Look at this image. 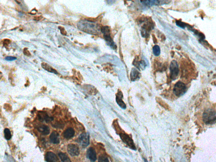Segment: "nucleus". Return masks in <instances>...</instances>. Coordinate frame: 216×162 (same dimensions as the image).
Instances as JSON below:
<instances>
[{
	"label": "nucleus",
	"instance_id": "obj_1",
	"mask_svg": "<svg viewBox=\"0 0 216 162\" xmlns=\"http://www.w3.org/2000/svg\"><path fill=\"white\" fill-rule=\"evenodd\" d=\"M100 30L102 33L103 34V37L106 42V44L113 49H117V46L111 37L109 27H103Z\"/></svg>",
	"mask_w": 216,
	"mask_h": 162
},
{
	"label": "nucleus",
	"instance_id": "obj_2",
	"mask_svg": "<svg viewBox=\"0 0 216 162\" xmlns=\"http://www.w3.org/2000/svg\"><path fill=\"white\" fill-rule=\"evenodd\" d=\"M202 120L206 124L216 123V112L212 109H207L202 115Z\"/></svg>",
	"mask_w": 216,
	"mask_h": 162
},
{
	"label": "nucleus",
	"instance_id": "obj_3",
	"mask_svg": "<svg viewBox=\"0 0 216 162\" xmlns=\"http://www.w3.org/2000/svg\"><path fill=\"white\" fill-rule=\"evenodd\" d=\"M90 22H80V25H78L79 27H80L81 30L86 32H90V33H96L97 29V25L93 24H91Z\"/></svg>",
	"mask_w": 216,
	"mask_h": 162
},
{
	"label": "nucleus",
	"instance_id": "obj_4",
	"mask_svg": "<svg viewBox=\"0 0 216 162\" xmlns=\"http://www.w3.org/2000/svg\"><path fill=\"white\" fill-rule=\"evenodd\" d=\"M187 90V87L184 83L178 81L174 85L173 92L177 96L180 97L185 94Z\"/></svg>",
	"mask_w": 216,
	"mask_h": 162
},
{
	"label": "nucleus",
	"instance_id": "obj_5",
	"mask_svg": "<svg viewBox=\"0 0 216 162\" xmlns=\"http://www.w3.org/2000/svg\"><path fill=\"white\" fill-rule=\"evenodd\" d=\"M169 69L171 78L172 80H175L177 79L179 72V66L176 60H173L172 61Z\"/></svg>",
	"mask_w": 216,
	"mask_h": 162
},
{
	"label": "nucleus",
	"instance_id": "obj_6",
	"mask_svg": "<svg viewBox=\"0 0 216 162\" xmlns=\"http://www.w3.org/2000/svg\"><path fill=\"white\" fill-rule=\"evenodd\" d=\"M78 141L83 147H86L90 144V135L87 133H83L79 136Z\"/></svg>",
	"mask_w": 216,
	"mask_h": 162
},
{
	"label": "nucleus",
	"instance_id": "obj_7",
	"mask_svg": "<svg viewBox=\"0 0 216 162\" xmlns=\"http://www.w3.org/2000/svg\"><path fill=\"white\" fill-rule=\"evenodd\" d=\"M120 136L123 141L131 149H134V150L136 149V147L134 145L133 140L131 139V138H130L128 135L123 134V133H121L120 134Z\"/></svg>",
	"mask_w": 216,
	"mask_h": 162
},
{
	"label": "nucleus",
	"instance_id": "obj_8",
	"mask_svg": "<svg viewBox=\"0 0 216 162\" xmlns=\"http://www.w3.org/2000/svg\"><path fill=\"white\" fill-rule=\"evenodd\" d=\"M153 25L151 22H148L146 24L144 25L142 28V36L144 38H147L149 35V32L153 28Z\"/></svg>",
	"mask_w": 216,
	"mask_h": 162
},
{
	"label": "nucleus",
	"instance_id": "obj_9",
	"mask_svg": "<svg viewBox=\"0 0 216 162\" xmlns=\"http://www.w3.org/2000/svg\"><path fill=\"white\" fill-rule=\"evenodd\" d=\"M67 151L72 157L78 156L80 154V150L78 146L74 144H69L67 146Z\"/></svg>",
	"mask_w": 216,
	"mask_h": 162
},
{
	"label": "nucleus",
	"instance_id": "obj_10",
	"mask_svg": "<svg viewBox=\"0 0 216 162\" xmlns=\"http://www.w3.org/2000/svg\"><path fill=\"white\" fill-rule=\"evenodd\" d=\"M166 1H141V3L147 6H152L154 5H159L166 4Z\"/></svg>",
	"mask_w": 216,
	"mask_h": 162
},
{
	"label": "nucleus",
	"instance_id": "obj_11",
	"mask_svg": "<svg viewBox=\"0 0 216 162\" xmlns=\"http://www.w3.org/2000/svg\"><path fill=\"white\" fill-rule=\"evenodd\" d=\"M123 97V93L121 91H118V93L116 95V102L117 103L118 105L121 108L125 109L126 108V106L125 103H124L123 100H122Z\"/></svg>",
	"mask_w": 216,
	"mask_h": 162
},
{
	"label": "nucleus",
	"instance_id": "obj_12",
	"mask_svg": "<svg viewBox=\"0 0 216 162\" xmlns=\"http://www.w3.org/2000/svg\"><path fill=\"white\" fill-rule=\"evenodd\" d=\"M87 157L91 162H94L96 161V153L93 148L90 147L87 150Z\"/></svg>",
	"mask_w": 216,
	"mask_h": 162
},
{
	"label": "nucleus",
	"instance_id": "obj_13",
	"mask_svg": "<svg viewBox=\"0 0 216 162\" xmlns=\"http://www.w3.org/2000/svg\"><path fill=\"white\" fill-rule=\"evenodd\" d=\"M45 160L47 162H57L58 161L56 155L51 151L47 152L45 156Z\"/></svg>",
	"mask_w": 216,
	"mask_h": 162
},
{
	"label": "nucleus",
	"instance_id": "obj_14",
	"mask_svg": "<svg viewBox=\"0 0 216 162\" xmlns=\"http://www.w3.org/2000/svg\"><path fill=\"white\" fill-rule=\"evenodd\" d=\"M50 139L52 143L57 144L60 143V136L59 134L56 131H54L52 133L50 136Z\"/></svg>",
	"mask_w": 216,
	"mask_h": 162
},
{
	"label": "nucleus",
	"instance_id": "obj_15",
	"mask_svg": "<svg viewBox=\"0 0 216 162\" xmlns=\"http://www.w3.org/2000/svg\"><path fill=\"white\" fill-rule=\"evenodd\" d=\"M141 73L135 68H132L130 73V78L131 81H134L140 78Z\"/></svg>",
	"mask_w": 216,
	"mask_h": 162
},
{
	"label": "nucleus",
	"instance_id": "obj_16",
	"mask_svg": "<svg viewBox=\"0 0 216 162\" xmlns=\"http://www.w3.org/2000/svg\"><path fill=\"white\" fill-rule=\"evenodd\" d=\"M75 132L73 128H69L66 129L63 133L64 138L67 139H70L74 136Z\"/></svg>",
	"mask_w": 216,
	"mask_h": 162
},
{
	"label": "nucleus",
	"instance_id": "obj_17",
	"mask_svg": "<svg viewBox=\"0 0 216 162\" xmlns=\"http://www.w3.org/2000/svg\"><path fill=\"white\" fill-rule=\"evenodd\" d=\"M37 130L40 133L44 135H49L50 133V129L48 126L44 125H39L37 128Z\"/></svg>",
	"mask_w": 216,
	"mask_h": 162
},
{
	"label": "nucleus",
	"instance_id": "obj_18",
	"mask_svg": "<svg viewBox=\"0 0 216 162\" xmlns=\"http://www.w3.org/2000/svg\"><path fill=\"white\" fill-rule=\"evenodd\" d=\"M39 120L41 122H43V121H46V122L49 123L53 120V118L52 117H50L47 114H43V115H39Z\"/></svg>",
	"mask_w": 216,
	"mask_h": 162
},
{
	"label": "nucleus",
	"instance_id": "obj_19",
	"mask_svg": "<svg viewBox=\"0 0 216 162\" xmlns=\"http://www.w3.org/2000/svg\"><path fill=\"white\" fill-rule=\"evenodd\" d=\"M41 66H42V67L43 69H44V70L53 73L55 74H57V72L55 70L53 69L51 67L49 66L47 64H46V63H42Z\"/></svg>",
	"mask_w": 216,
	"mask_h": 162
},
{
	"label": "nucleus",
	"instance_id": "obj_20",
	"mask_svg": "<svg viewBox=\"0 0 216 162\" xmlns=\"http://www.w3.org/2000/svg\"><path fill=\"white\" fill-rule=\"evenodd\" d=\"M58 156L62 162H72L69 157L65 153L59 152Z\"/></svg>",
	"mask_w": 216,
	"mask_h": 162
},
{
	"label": "nucleus",
	"instance_id": "obj_21",
	"mask_svg": "<svg viewBox=\"0 0 216 162\" xmlns=\"http://www.w3.org/2000/svg\"><path fill=\"white\" fill-rule=\"evenodd\" d=\"M154 54L155 56H159L160 54V47L158 45H155L154 46L153 48H152Z\"/></svg>",
	"mask_w": 216,
	"mask_h": 162
},
{
	"label": "nucleus",
	"instance_id": "obj_22",
	"mask_svg": "<svg viewBox=\"0 0 216 162\" xmlns=\"http://www.w3.org/2000/svg\"><path fill=\"white\" fill-rule=\"evenodd\" d=\"M4 137L6 140H9L11 138V132L10 130L8 128H6L4 130Z\"/></svg>",
	"mask_w": 216,
	"mask_h": 162
},
{
	"label": "nucleus",
	"instance_id": "obj_23",
	"mask_svg": "<svg viewBox=\"0 0 216 162\" xmlns=\"http://www.w3.org/2000/svg\"><path fill=\"white\" fill-rule=\"evenodd\" d=\"M98 162H109V161L105 155H102L99 157Z\"/></svg>",
	"mask_w": 216,
	"mask_h": 162
},
{
	"label": "nucleus",
	"instance_id": "obj_24",
	"mask_svg": "<svg viewBox=\"0 0 216 162\" xmlns=\"http://www.w3.org/2000/svg\"><path fill=\"white\" fill-rule=\"evenodd\" d=\"M176 24L177 26L180 27L182 28L183 29H185L186 27V24L185 23L180 22V21H176Z\"/></svg>",
	"mask_w": 216,
	"mask_h": 162
},
{
	"label": "nucleus",
	"instance_id": "obj_25",
	"mask_svg": "<svg viewBox=\"0 0 216 162\" xmlns=\"http://www.w3.org/2000/svg\"><path fill=\"white\" fill-rule=\"evenodd\" d=\"M5 59L7 61H12V60H16L17 58L15 57L7 56L6 57Z\"/></svg>",
	"mask_w": 216,
	"mask_h": 162
},
{
	"label": "nucleus",
	"instance_id": "obj_26",
	"mask_svg": "<svg viewBox=\"0 0 216 162\" xmlns=\"http://www.w3.org/2000/svg\"><path fill=\"white\" fill-rule=\"evenodd\" d=\"M24 54L26 55H27V56H29V55H30V52L27 49H25L24 50Z\"/></svg>",
	"mask_w": 216,
	"mask_h": 162
}]
</instances>
